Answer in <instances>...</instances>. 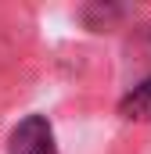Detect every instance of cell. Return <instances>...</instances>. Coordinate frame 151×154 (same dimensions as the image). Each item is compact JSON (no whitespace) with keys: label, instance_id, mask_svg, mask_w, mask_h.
Wrapping results in <instances>:
<instances>
[{"label":"cell","instance_id":"obj_1","mask_svg":"<svg viewBox=\"0 0 151 154\" xmlns=\"http://www.w3.org/2000/svg\"><path fill=\"white\" fill-rule=\"evenodd\" d=\"M11 154H58L50 122H47L43 115L22 118L18 129L11 133Z\"/></svg>","mask_w":151,"mask_h":154},{"label":"cell","instance_id":"obj_2","mask_svg":"<svg viewBox=\"0 0 151 154\" xmlns=\"http://www.w3.org/2000/svg\"><path fill=\"white\" fill-rule=\"evenodd\" d=\"M122 115L126 118H151V79L148 82H140V86H133V93L122 100Z\"/></svg>","mask_w":151,"mask_h":154}]
</instances>
